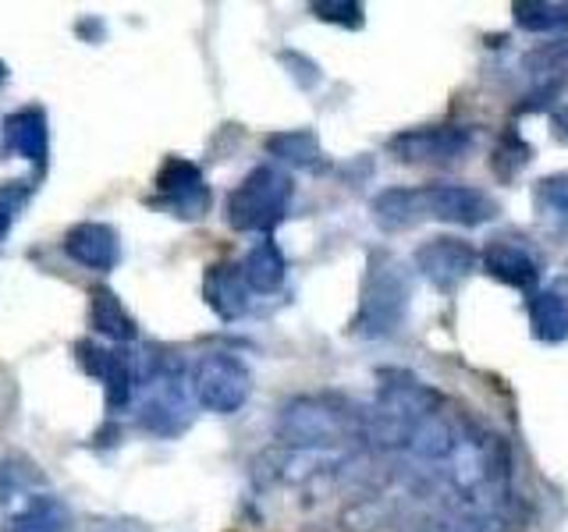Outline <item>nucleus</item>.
Instances as JSON below:
<instances>
[{
    "instance_id": "nucleus-1",
    "label": "nucleus",
    "mask_w": 568,
    "mask_h": 532,
    "mask_svg": "<svg viewBox=\"0 0 568 532\" xmlns=\"http://www.w3.org/2000/svg\"><path fill=\"white\" fill-rule=\"evenodd\" d=\"M292 203V177L277 167H253L227 195V224L235 231H271Z\"/></svg>"
},
{
    "instance_id": "nucleus-2",
    "label": "nucleus",
    "mask_w": 568,
    "mask_h": 532,
    "mask_svg": "<svg viewBox=\"0 0 568 532\" xmlns=\"http://www.w3.org/2000/svg\"><path fill=\"white\" fill-rule=\"evenodd\" d=\"M408 309V277L395 259H373L363 284L359 316H355V334L363 337H384L390 334Z\"/></svg>"
},
{
    "instance_id": "nucleus-3",
    "label": "nucleus",
    "mask_w": 568,
    "mask_h": 532,
    "mask_svg": "<svg viewBox=\"0 0 568 532\" xmlns=\"http://www.w3.org/2000/svg\"><path fill=\"white\" fill-rule=\"evenodd\" d=\"M192 395L210 412L231 416L253 395V372L231 351H206L192 366Z\"/></svg>"
},
{
    "instance_id": "nucleus-4",
    "label": "nucleus",
    "mask_w": 568,
    "mask_h": 532,
    "mask_svg": "<svg viewBox=\"0 0 568 532\" xmlns=\"http://www.w3.org/2000/svg\"><path fill=\"white\" fill-rule=\"evenodd\" d=\"M139 422L146 426L150 433H160V437H178L182 430H189L192 401H189V390L182 383V362H156L150 369L146 401H142Z\"/></svg>"
},
{
    "instance_id": "nucleus-5",
    "label": "nucleus",
    "mask_w": 568,
    "mask_h": 532,
    "mask_svg": "<svg viewBox=\"0 0 568 532\" xmlns=\"http://www.w3.org/2000/svg\"><path fill=\"white\" fill-rule=\"evenodd\" d=\"M348 433V416L331 408L327 401L302 398L292 401L281 416V437L298 448H320V443H337Z\"/></svg>"
},
{
    "instance_id": "nucleus-6",
    "label": "nucleus",
    "mask_w": 568,
    "mask_h": 532,
    "mask_svg": "<svg viewBox=\"0 0 568 532\" xmlns=\"http://www.w3.org/2000/svg\"><path fill=\"white\" fill-rule=\"evenodd\" d=\"M156 203L168 206L174 217L195 221L203 217L210 206V188L203 182V174L195 164L182 156H171L156 174Z\"/></svg>"
},
{
    "instance_id": "nucleus-7",
    "label": "nucleus",
    "mask_w": 568,
    "mask_h": 532,
    "mask_svg": "<svg viewBox=\"0 0 568 532\" xmlns=\"http://www.w3.org/2000/svg\"><path fill=\"white\" fill-rule=\"evenodd\" d=\"M476 263H479L476 248L462 238H430L426 245H419V253H416L419 274L440 291H455L458 284L473 274Z\"/></svg>"
},
{
    "instance_id": "nucleus-8",
    "label": "nucleus",
    "mask_w": 568,
    "mask_h": 532,
    "mask_svg": "<svg viewBox=\"0 0 568 532\" xmlns=\"http://www.w3.org/2000/svg\"><path fill=\"white\" fill-rule=\"evenodd\" d=\"M423 217L452 221V224H484L490 221L497 206L487 192L469 188V185H430L419 188Z\"/></svg>"
},
{
    "instance_id": "nucleus-9",
    "label": "nucleus",
    "mask_w": 568,
    "mask_h": 532,
    "mask_svg": "<svg viewBox=\"0 0 568 532\" xmlns=\"http://www.w3.org/2000/svg\"><path fill=\"white\" fill-rule=\"evenodd\" d=\"M469 146L473 135L466 129H419L390 139V153L405 164H452V160L466 156Z\"/></svg>"
},
{
    "instance_id": "nucleus-10",
    "label": "nucleus",
    "mask_w": 568,
    "mask_h": 532,
    "mask_svg": "<svg viewBox=\"0 0 568 532\" xmlns=\"http://www.w3.org/2000/svg\"><path fill=\"white\" fill-rule=\"evenodd\" d=\"M79 359L89 372H97L106 387V408L111 412H121L124 405L132 401V390H135V366H132V355L129 351H106L93 341H82L79 345Z\"/></svg>"
},
{
    "instance_id": "nucleus-11",
    "label": "nucleus",
    "mask_w": 568,
    "mask_h": 532,
    "mask_svg": "<svg viewBox=\"0 0 568 532\" xmlns=\"http://www.w3.org/2000/svg\"><path fill=\"white\" fill-rule=\"evenodd\" d=\"M484 266H487L490 277L508 284V288L529 291V288H537V280H540V263H537V256H532L526 245L511 242V238H494L484 248Z\"/></svg>"
},
{
    "instance_id": "nucleus-12",
    "label": "nucleus",
    "mask_w": 568,
    "mask_h": 532,
    "mask_svg": "<svg viewBox=\"0 0 568 532\" xmlns=\"http://www.w3.org/2000/svg\"><path fill=\"white\" fill-rule=\"evenodd\" d=\"M64 253L89 266V270H114L118 266V256H121V248H118V235H114V227H106V224H97V221H85V224H75L64 235Z\"/></svg>"
},
{
    "instance_id": "nucleus-13",
    "label": "nucleus",
    "mask_w": 568,
    "mask_h": 532,
    "mask_svg": "<svg viewBox=\"0 0 568 532\" xmlns=\"http://www.w3.org/2000/svg\"><path fill=\"white\" fill-rule=\"evenodd\" d=\"M4 142L8 150H14L18 156H26L29 164L43 167L47 153H50V132H47V114L40 106H22L4 117Z\"/></svg>"
},
{
    "instance_id": "nucleus-14",
    "label": "nucleus",
    "mask_w": 568,
    "mask_h": 532,
    "mask_svg": "<svg viewBox=\"0 0 568 532\" xmlns=\"http://www.w3.org/2000/svg\"><path fill=\"white\" fill-rule=\"evenodd\" d=\"M203 295L210 301V309L217 313L221 319H235L248 309V284L242 277V266H231V263H217L206 270L203 280Z\"/></svg>"
},
{
    "instance_id": "nucleus-15",
    "label": "nucleus",
    "mask_w": 568,
    "mask_h": 532,
    "mask_svg": "<svg viewBox=\"0 0 568 532\" xmlns=\"http://www.w3.org/2000/svg\"><path fill=\"white\" fill-rule=\"evenodd\" d=\"M89 324H93L97 334L111 337V341H135V319L132 313L121 306V298L111 288H93L89 291Z\"/></svg>"
},
{
    "instance_id": "nucleus-16",
    "label": "nucleus",
    "mask_w": 568,
    "mask_h": 532,
    "mask_svg": "<svg viewBox=\"0 0 568 532\" xmlns=\"http://www.w3.org/2000/svg\"><path fill=\"white\" fill-rule=\"evenodd\" d=\"M284 270H288V266H284L281 248L271 238L256 242L248 248V256L242 259V277L248 284V291H260V295L277 291L284 284Z\"/></svg>"
},
{
    "instance_id": "nucleus-17",
    "label": "nucleus",
    "mask_w": 568,
    "mask_h": 532,
    "mask_svg": "<svg viewBox=\"0 0 568 532\" xmlns=\"http://www.w3.org/2000/svg\"><path fill=\"white\" fill-rule=\"evenodd\" d=\"M373 221L384 231H405L423 221L419 188H387L373 200Z\"/></svg>"
},
{
    "instance_id": "nucleus-18",
    "label": "nucleus",
    "mask_w": 568,
    "mask_h": 532,
    "mask_svg": "<svg viewBox=\"0 0 568 532\" xmlns=\"http://www.w3.org/2000/svg\"><path fill=\"white\" fill-rule=\"evenodd\" d=\"M526 313H529V324L532 334L540 337L547 345H558L568 337V301L555 291H537L526 301Z\"/></svg>"
},
{
    "instance_id": "nucleus-19",
    "label": "nucleus",
    "mask_w": 568,
    "mask_h": 532,
    "mask_svg": "<svg viewBox=\"0 0 568 532\" xmlns=\"http://www.w3.org/2000/svg\"><path fill=\"white\" fill-rule=\"evenodd\" d=\"M68 529V508L50 493L29 497V504L14 514L4 532H64Z\"/></svg>"
},
{
    "instance_id": "nucleus-20",
    "label": "nucleus",
    "mask_w": 568,
    "mask_h": 532,
    "mask_svg": "<svg viewBox=\"0 0 568 532\" xmlns=\"http://www.w3.org/2000/svg\"><path fill=\"white\" fill-rule=\"evenodd\" d=\"M271 153L288 160L295 167H316L320 164V142L313 132H281V135H271Z\"/></svg>"
},
{
    "instance_id": "nucleus-21",
    "label": "nucleus",
    "mask_w": 568,
    "mask_h": 532,
    "mask_svg": "<svg viewBox=\"0 0 568 532\" xmlns=\"http://www.w3.org/2000/svg\"><path fill=\"white\" fill-rule=\"evenodd\" d=\"M537 206L547 221H555L561 231H568V174L547 177L537 188Z\"/></svg>"
},
{
    "instance_id": "nucleus-22",
    "label": "nucleus",
    "mask_w": 568,
    "mask_h": 532,
    "mask_svg": "<svg viewBox=\"0 0 568 532\" xmlns=\"http://www.w3.org/2000/svg\"><path fill=\"white\" fill-rule=\"evenodd\" d=\"M515 18H519L523 29L544 32V29H558L568 25V4H519L515 8Z\"/></svg>"
},
{
    "instance_id": "nucleus-23",
    "label": "nucleus",
    "mask_w": 568,
    "mask_h": 532,
    "mask_svg": "<svg viewBox=\"0 0 568 532\" xmlns=\"http://www.w3.org/2000/svg\"><path fill=\"white\" fill-rule=\"evenodd\" d=\"M497 160H494V171L501 174V177H515L519 174L526 164H529V156H532V150L526 146V142L515 135V132H508L501 142H497V153H494Z\"/></svg>"
},
{
    "instance_id": "nucleus-24",
    "label": "nucleus",
    "mask_w": 568,
    "mask_h": 532,
    "mask_svg": "<svg viewBox=\"0 0 568 532\" xmlns=\"http://www.w3.org/2000/svg\"><path fill=\"white\" fill-rule=\"evenodd\" d=\"M32 479H36V469L29 466V461H18V458L0 461V504L11 501L18 490L32 487Z\"/></svg>"
},
{
    "instance_id": "nucleus-25",
    "label": "nucleus",
    "mask_w": 568,
    "mask_h": 532,
    "mask_svg": "<svg viewBox=\"0 0 568 532\" xmlns=\"http://www.w3.org/2000/svg\"><path fill=\"white\" fill-rule=\"evenodd\" d=\"M29 185L26 182H11V185H0V238L8 235V231L14 227L18 213H22V206L29 203Z\"/></svg>"
},
{
    "instance_id": "nucleus-26",
    "label": "nucleus",
    "mask_w": 568,
    "mask_h": 532,
    "mask_svg": "<svg viewBox=\"0 0 568 532\" xmlns=\"http://www.w3.org/2000/svg\"><path fill=\"white\" fill-rule=\"evenodd\" d=\"M313 11H316L320 18H334V22L352 25L348 18H345V11L352 14V11H363V8H359V4H313Z\"/></svg>"
},
{
    "instance_id": "nucleus-27",
    "label": "nucleus",
    "mask_w": 568,
    "mask_h": 532,
    "mask_svg": "<svg viewBox=\"0 0 568 532\" xmlns=\"http://www.w3.org/2000/svg\"><path fill=\"white\" fill-rule=\"evenodd\" d=\"M284 61H288V64H295L298 71H295V79L302 82V85H313L320 75H316V68L306 61V58H298V53H284Z\"/></svg>"
},
{
    "instance_id": "nucleus-28",
    "label": "nucleus",
    "mask_w": 568,
    "mask_h": 532,
    "mask_svg": "<svg viewBox=\"0 0 568 532\" xmlns=\"http://www.w3.org/2000/svg\"><path fill=\"white\" fill-rule=\"evenodd\" d=\"M550 124H555V129H550V132H555V139H558V142H565V146H568V103H565V106H558L555 117H550Z\"/></svg>"
},
{
    "instance_id": "nucleus-29",
    "label": "nucleus",
    "mask_w": 568,
    "mask_h": 532,
    "mask_svg": "<svg viewBox=\"0 0 568 532\" xmlns=\"http://www.w3.org/2000/svg\"><path fill=\"white\" fill-rule=\"evenodd\" d=\"M8 79V64L4 61H0V82H4Z\"/></svg>"
}]
</instances>
